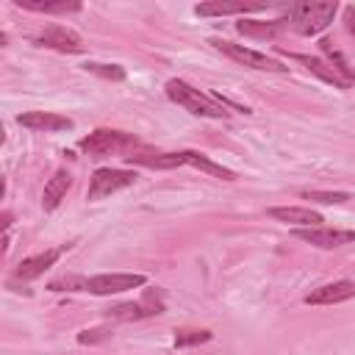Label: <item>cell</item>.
Instances as JSON below:
<instances>
[{"instance_id": "5b68a950", "label": "cell", "mask_w": 355, "mask_h": 355, "mask_svg": "<svg viewBox=\"0 0 355 355\" xmlns=\"http://www.w3.org/2000/svg\"><path fill=\"white\" fill-rule=\"evenodd\" d=\"M136 169H116V166H100L94 169L92 180H89V191H86V200L89 202H97L103 197H111L128 186L136 183Z\"/></svg>"}, {"instance_id": "44dd1931", "label": "cell", "mask_w": 355, "mask_h": 355, "mask_svg": "<svg viewBox=\"0 0 355 355\" xmlns=\"http://www.w3.org/2000/svg\"><path fill=\"white\" fill-rule=\"evenodd\" d=\"M319 47H322V53H324V61H327V64H330V67H333V69H336V72H338V75L352 86V83H355V69L349 67V61L344 58V53H341V50H336L330 39H322V42H319Z\"/></svg>"}, {"instance_id": "ffe728a7", "label": "cell", "mask_w": 355, "mask_h": 355, "mask_svg": "<svg viewBox=\"0 0 355 355\" xmlns=\"http://www.w3.org/2000/svg\"><path fill=\"white\" fill-rule=\"evenodd\" d=\"M183 155H186V166H194V169H200V172H208V175H214V178H219V180H236V172H233V169H227V166L211 161L208 155H202V153H197V150H183Z\"/></svg>"}, {"instance_id": "4fadbf2b", "label": "cell", "mask_w": 355, "mask_h": 355, "mask_svg": "<svg viewBox=\"0 0 355 355\" xmlns=\"http://www.w3.org/2000/svg\"><path fill=\"white\" fill-rule=\"evenodd\" d=\"M17 125L36 130V133H55V130H72L75 122L64 114H53V111H25L17 116Z\"/></svg>"}, {"instance_id": "d4e9b609", "label": "cell", "mask_w": 355, "mask_h": 355, "mask_svg": "<svg viewBox=\"0 0 355 355\" xmlns=\"http://www.w3.org/2000/svg\"><path fill=\"white\" fill-rule=\"evenodd\" d=\"M114 333H111V327H92V330H80L78 333V344H100V341H108Z\"/></svg>"}, {"instance_id": "7c38bea8", "label": "cell", "mask_w": 355, "mask_h": 355, "mask_svg": "<svg viewBox=\"0 0 355 355\" xmlns=\"http://www.w3.org/2000/svg\"><path fill=\"white\" fill-rule=\"evenodd\" d=\"M355 297V280H333V283H324L319 288H311L302 302L305 305H338V302H347Z\"/></svg>"}, {"instance_id": "3957f363", "label": "cell", "mask_w": 355, "mask_h": 355, "mask_svg": "<svg viewBox=\"0 0 355 355\" xmlns=\"http://www.w3.org/2000/svg\"><path fill=\"white\" fill-rule=\"evenodd\" d=\"M338 11V3H297L288 8V28H294L300 36H316L322 33Z\"/></svg>"}, {"instance_id": "7a4b0ae2", "label": "cell", "mask_w": 355, "mask_h": 355, "mask_svg": "<svg viewBox=\"0 0 355 355\" xmlns=\"http://www.w3.org/2000/svg\"><path fill=\"white\" fill-rule=\"evenodd\" d=\"M80 153L89 155V158H103V155H122L128 158L133 150L144 147L139 136L133 133H125V130H111V128H97L92 130L89 136H83L78 141Z\"/></svg>"}, {"instance_id": "ac0fdd59", "label": "cell", "mask_w": 355, "mask_h": 355, "mask_svg": "<svg viewBox=\"0 0 355 355\" xmlns=\"http://www.w3.org/2000/svg\"><path fill=\"white\" fill-rule=\"evenodd\" d=\"M283 28H288V19H241L236 22V31L241 36H252V39H275Z\"/></svg>"}, {"instance_id": "52a82bcc", "label": "cell", "mask_w": 355, "mask_h": 355, "mask_svg": "<svg viewBox=\"0 0 355 355\" xmlns=\"http://www.w3.org/2000/svg\"><path fill=\"white\" fill-rule=\"evenodd\" d=\"M164 311H166L164 294H161L158 288H147L139 302H122V305L108 308V316L116 319V322H139V319L158 316V313H164Z\"/></svg>"}, {"instance_id": "277c9868", "label": "cell", "mask_w": 355, "mask_h": 355, "mask_svg": "<svg viewBox=\"0 0 355 355\" xmlns=\"http://www.w3.org/2000/svg\"><path fill=\"white\" fill-rule=\"evenodd\" d=\"M211 44H214L222 55H227L230 61H236V64H241V67H250V69H258V72H288V67H286L283 61H277V58H272V55H266V53H258V50H252V47L233 44V42H227V39H211Z\"/></svg>"}, {"instance_id": "5bb4252c", "label": "cell", "mask_w": 355, "mask_h": 355, "mask_svg": "<svg viewBox=\"0 0 355 355\" xmlns=\"http://www.w3.org/2000/svg\"><path fill=\"white\" fill-rule=\"evenodd\" d=\"M266 216H272L275 222H286V225H300V227H322L324 216L313 208H302V205H275L266 208Z\"/></svg>"}, {"instance_id": "e0dca14e", "label": "cell", "mask_w": 355, "mask_h": 355, "mask_svg": "<svg viewBox=\"0 0 355 355\" xmlns=\"http://www.w3.org/2000/svg\"><path fill=\"white\" fill-rule=\"evenodd\" d=\"M69 186H72V175H69L67 169H55L53 178L44 183V191H42V208H44V211H55V208L61 205V200L67 197Z\"/></svg>"}, {"instance_id": "9a60e30c", "label": "cell", "mask_w": 355, "mask_h": 355, "mask_svg": "<svg viewBox=\"0 0 355 355\" xmlns=\"http://www.w3.org/2000/svg\"><path fill=\"white\" fill-rule=\"evenodd\" d=\"M288 58L291 61H297V64H302L311 75H316L319 80H324V83H330V86H336V89H349V83L324 61V58H319V55H308V53H288Z\"/></svg>"}, {"instance_id": "7402d4cb", "label": "cell", "mask_w": 355, "mask_h": 355, "mask_svg": "<svg viewBox=\"0 0 355 355\" xmlns=\"http://www.w3.org/2000/svg\"><path fill=\"white\" fill-rule=\"evenodd\" d=\"M83 69H86V72H92V75H97V78H103V80H114V83H119V80H125V78H128L125 67H119V64L86 61V64H83Z\"/></svg>"}, {"instance_id": "8992f818", "label": "cell", "mask_w": 355, "mask_h": 355, "mask_svg": "<svg viewBox=\"0 0 355 355\" xmlns=\"http://www.w3.org/2000/svg\"><path fill=\"white\" fill-rule=\"evenodd\" d=\"M147 283L144 275H130V272H105V275H92L83 277V291L108 297V294H122L130 288H141Z\"/></svg>"}, {"instance_id": "30bf717a", "label": "cell", "mask_w": 355, "mask_h": 355, "mask_svg": "<svg viewBox=\"0 0 355 355\" xmlns=\"http://www.w3.org/2000/svg\"><path fill=\"white\" fill-rule=\"evenodd\" d=\"M130 166H147V169H158V172H166V169H178V166H186V155L183 150H175V153H164V150H150V147H139L133 150L128 158H125Z\"/></svg>"}, {"instance_id": "6da1fadb", "label": "cell", "mask_w": 355, "mask_h": 355, "mask_svg": "<svg viewBox=\"0 0 355 355\" xmlns=\"http://www.w3.org/2000/svg\"><path fill=\"white\" fill-rule=\"evenodd\" d=\"M166 97H169L175 105H180V108H186L189 114H194V116H205V119H227V116H230V111H227L219 100H214L211 94L194 89L191 83H186V80H180V78L166 80Z\"/></svg>"}, {"instance_id": "d6986e66", "label": "cell", "mask_w": 355, "mask_h": 355, "mask_svg": "<svg viewBox=\"0 0 355 355\" xmlns=\"http://www.w3.org/2000/svg\"><path fill=\"white\" fill-rule=\"evenodd\" d=\"M17 6L36 14H75L83 8L78 0H17Z\"/></svg>"}, {"instance_id": "8fae6325", "label": "cell", "mask_w": 355, "mask_h": 355, "mask_svg": "<svg viewBox=\"0 0 355 355\" xmlns=\"http://www.w3.org/2000/svg\"><path fill=\"white\" fill-rule=\"evenodd\" d=\"M294 236L319 250H336V247L355 241V230H338V227H324V225L322 227H297Z\"/></svg>"}, {"instance_id": "ba28073f", "label": "cell", "mask_w": 355, "mask_h": 355, "mask_svg": "<svg viewBox=\"0 0 355 355\" xmlns=\"http://www.w3.org/2000/svg\"><path fill=\"white\" fill-rule=\"evenodd\" d=\"M72 244H61V247H53V250H44V252H39V255H31V258H22L17 266H14V272H11V277H8V283H17V280H22V283H31V280H36V277H42L50 266H55V261L61 258V252H67Z\"/></svg>"}, {"instance_id": "2e32d148", "label": "cell", "mask_w": 355, "mask_h": 355, "mask_svg": "<svg viewBox=\"0 0 355 355\" xmlns=\"http://www.w3.org/2000/svg\"><path fill=\"white\" fill-rule=\"evenodd\" d=\"M266 8H269L266 3H222V0H214V3L194 6V14L197 17H227V14H258V11H266Z\"/></svg>"}, {"instance_id": "cb8c5ba5", "label": "cell", "mask_w": 355, "mask_h": 355, "mask_svg": "<svg viewBox=\"0 0 355 355\" xmlns=\"http://www.w3.org/2000/svg\"><path fill=\"white\" fill-rule=\"evenodd\" d=\"M214 338V333L211 330H178L175 333V347L178 349H183V347H197V344H205V341H211Z\"/></svg>"}, {"instance_id": "484cf974", "label": "cell", "mask_w": 355, "mask_h": 355, "mask_svg": "<svg viewBox=\"0 0 355 355\" xmlns=\"http://www.w3.org/2000/svg\"><path fill=\"white\" fill-rule=\"evenodd\" d=\"M344 22H347V31L355 36V6H347L344 8Z\"/></svg>"}, {"instance_id": "9c48e42d", "label": "cell", "mask_w": 355, "mask_h": 355, "mask_svg": "<svg viewBox=\"0 0 355 355\" xmlns=\"http://www.w3.org/2000/svg\"><path fill=\"white\" fill-rule=\"evenodd\" d=\"M31 42L39 44V47H50V50H58V53H75V55L86 50L83 39L75 31L64 28V25H47L39 33H33Z\"/></svg>"}, {"instance_id": "603a6c76", "label": "cell", "mask_w": 355, "mask_h": 355, "mask_svg": "<svg viewBox=\"0 0 355 355\" xmlns=\"http://www.w3.org/2000/svg\"><path fill=\"white\" fill-rule=\"evenodd\" d=\"M300 197L302 200H311V202H322V205H336V202L352 200L349 191H319V189H302Z\"/></svg>"}]
</instances>
